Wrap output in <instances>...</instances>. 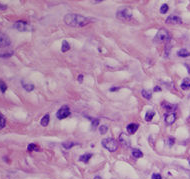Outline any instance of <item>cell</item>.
<instances>
[{"instance_id":"6da1fadb","label":"cell","mask_w":190,"mask_h":179,"mask_svg":"<svg viewBox=\"0 0 190 179\" xmlns=\"http://www.w3.org/2000/svg\"><path fill=\"white\" fill-rule=\"evenodd\" d=\"M64 22L69 26L72 27H83L90 22V20L86 17L79 15V14H74V13H69V14L65 15L64 17Z\"/></svg>"},{"instance_id":"7a4b0ae2","label":"cell","mask_w":190,"mask_h":179,"mask_svg":"<svg viewBox=\"0 0 190 179\" xmlns=\"http://www.w3.org/2000/svg\"><path fill=\"white\" fill-rule=\"evenodd\" d=\"M102 146L106 148L107 150L110 151V152H114V151L117 150V148H118V143H117V141L113 138H105L102 140Z\"/></svg>"},{"instance_id":"3957f363","label":"cell","mask_w":190,"mask_h":179,"mask_svg":"<svg viewBox=\"0 0 190 179\" xmlns=\"http://www.w3.org/2000/svg\"><path fill=\"white\" fill-rule=\"evenodd\" d=\"M116 16L119 20H122V21H128V20L131 19V17H132V12H131V10L129 8L123 7L117 11Z\"/></svg>"},{"instance_id":"277c9868","label":"cell","mask_w":190,"mask_h":179,"mask_svg":"<svg viewBox=\"0 0 190 179\" xmlns=\"http://www.w3.org/2000/svg\"><path fill=\"white\" fill-rule=\"evenodd\" d=\"M156 38L158 41H160V42H168V41H170V35H169V33L166 29H160L159 31L157 32Z\"/></svg>"},{"instance_id":"5b68a950","label":"cell","mask_w":190,"mask_h":179,"mask_svg":"<svg viewBox=\"0 0 190 179\" xmlns=\"http://www.w3.org/2000/svg\"><path fill=\"white\" fill-rule=\"evenodd\" d=\"M70 115V109L68 106H62V107L58 110L56 113V116L58 119H64Z\"/></svg>"},{"instance_id":"8992f818","label":"cell","mask_w":190,"mask_h":179,"mask_svg":"<svg viewBox=\"0 0 190 179\" xmlns=\"http://www.w3.org/2000/svg\"><path fill=\"white\" fill-rule=\"evenodd\" d=\"M14 28L17 29L18 31H26L28 29V23L26 21H22V20H19V21H16L14 25Z\"/></svg>"},{"instance_id":"52a82bcc","label":"cell","mask_w":190,"mask_h":179,"mask_svg":"<svg viewBox=\"0 0 190 179\" xmlns=\"http://www.w3.org/2000/svg\"><path fill=\"white\" fill-rule=\"evenodd\" d=\"M166 23L172 24V25H178V24L182 23V19L177 15H170L166 19Z\"/></svg>"},{"instance_id":"ba28073f","label":"cell","mask_w":190,"mask_h":179,"mask_svg":"<svg viewBox=\"0 0 190 179\" xmlns=\"http://www.w3.org/2000/svg\"><path fill=\"white\" fill-rule=\"evenodd\" d=\"M10 38L4 33H0V47H7L10 45Z\"/></svg>"},{"instance_id":"9c48e42d","label":"cell","mask_w":190,"mask_h":179,"mask_svg":"<svg viewBox=\"0 0 190 179\" xmlns=\"http://www.w3.org/2000/svg\"><path fill=\"white\" fill-rule=\"evenodd\" d=\"M139 125L136 124V123H130V124L127 125V132L129 134H134L138 129Z\"/></svg>"},{"instance_id":"30bf717a","label":"cell","mask_w":190,"mask_h":179,"mask_svg":"<svg viewBox=\"0 0 190 179\" xmlns=\"http://www.w3.org/2000/svg\"><path fill=\"white\" fill-rule=\"evenodd\" d=\"M175 120H176V115L174 114V113L167 114L166 116H165V122H166L168 125L173 124V123L175 122Z\"/></svg>"},{"instance_id":"8fae6325","label":"cell","mask_w":190,"mask_h":179,"mask_svg":"<svg viewBox=\"0 0 190 179\" xmlns=\"http://www.w3.org/2000/svg\"><path fill=\"white\" fill-rule=\"evenodd\" d=\"M119 140H120V142H122V144H124L125 146H130V139L127 137L126 134H124V133H121V135H120L119 137Z\"/></svg>"},{"instance_id":"7c38bea8","label":"cell","mask_w":190,"mask_h":179,"mask_svg":"<svg viewBox=\"0 0 190 179\" xmlns=\"http://www.w3.org/2000/svg\"><path fill=\"white\" fill-rule=\"evenodd\" d=\"M162 107H163L165 110H167V111H174V109L176 108L175 105H172V104H169L168 102L166 101H163L162 102Z\"/></svg>"},{"instance_id":"4fadbf2b","label":"cell","mask_w":190,"mask_h":179,"mask_svg":"<svg viewBox=\"0 0 190 179\" xmlns=\"http://www.w3.org/2000/svg\"><path fill=\"white\" fill-rule=\"evenodd\" d=\"M181 88L183 90H187L190 88V78H185L181 83Z\"/></svg>"},{"instance_id":"5bb4252c","label":"cell","mask_w":190,"mask_h":179,"mask_svg":"<svg viewBox=\"0 0 190 179\" xmlns=\"http://www.w3.org/2000/svg\"><path fill=\"white\" fill-rule=\"evenodd\" d=\"M49 120H50V116H49V114L44 115V116H43V118L41 119L40 124L42 125V126H44V127H46L48 124H49Z\"/></svg>"},{"instance_id":"9a60e30c","label":"cell","mask_w":190,"mask_h":179,"mask_svg":"<svg viewBox=\"0 0 190 179\" xmlns=\"http://www.w3.org/2000/svg\"><path fill=\"white\" fill-rule=\"evenodd\" d=\"M91 157H92V154L86 153V154H84V155H81L80 157H79V160L82 161V162H84V163H87Z\"/></svg>"},{"instance_id":"2e32d148","label":"cell","mask_w":190,"mask_h":179,"mask_svg":"<svg viewBox=\"0 0 190 179\" xmlns=\"http://www.w3.org/2000/svg\"><path fill=\"white\" fill-rule=\"evenodd\" d=\"M154 115H155V112L153 110H149V111H147L146 114H145V120H146V121H151Z\"/></svg>"},{"instance_id":"e0dca14e","label":"cell","mask_w":190,"mask_h":179,"mask_svg":"<svg viewBox=\"0 0 190 179\" xmlns=\"http://www.w3.org/2000/svg\"><path fill=\"white\" fill-rule=\"evenodd\" d=\"M177 55L179 57H188L190 55V52L186 49H180L177 52Z\"/></svg>"},{"instance_id":"ac0fdd59","label":"cell","mask_w":190,"mask_h":179,"mask_svg":"<svg viewBox=\"0 0 190 179\" xmlns=\"http://www.w3.org/2000/svg\"><path fill=\"white\" fill-rule=\"evenodd\" d=\"M132 156L134 158H141L143 157V153L139 149H133L132 150Z\"/></svg>"},{"instance_id":"d6986e66","label":"cell","mask_w":190,"mask_h":179,"mask_svg":"<svg viewBox=\"0 0 190 179\" xmlns=\"http://www.w3.org/2000/svg\"><path fill=\"white\" fill-rule=\"evenodd\" d=\"M142 96L145 98V99H147V100H149V99H151L152 97V92L151 91H148V90H142Z\"/></svg>"},{"instance_id":"ffe728a7","label":"cell","mask_w":190,"mask_h":179,"mask_svg":"<svg viewBox=\"0 0 190 179\" xmlns=\"http://www.w3.org/2000/svg\"><path fill=\"white\" fill-rule=\"evenodd\" d=\"M70 49V45H69V43L67 41H63V43H62V47H61V51L62 52H67V51Z\"/></svg>"},{"instance_id":"44dd1931","label":"cell","mask_w":190,"mask_h":179,"mask_svg":"<svg viewBox=\"0 0 190 179\" xmlns=\"http://www.w3.org/2000/svg\"><path fill=\"white\" fill-rule=\"evenodd\" d=\"M75 145L74 142H71V141H67V142H63L62 143V146H63L65 149H70L71 147H73Z\"/></svg>"},{"instance_id":"7402d4cb","label":"cell","mask_w":190,"mask_h":179,"mask_svg":"<svg viewBox=\"0 0 190 179\" xmlns=\"http://www.w3.org/2000/svg\"><path fill=\"white\" fill-rule=\"evenodd\" d=\"M5 125H6V119H5V117L0 113V129L4 128Z\"/></svg>"},{"instance_id":"603a6c76","label":"cell","mask_w":190,"mask_h":179,"mask_svg":"<svg viewBox=\"0 0 190 179\" xmlns=\"http://www.w3.org/2000/svg\"><path fill=\"white\" fill-rule=\"evenodd\" d=\"M23 88L25 89L26 91H32L33 89H34V85L33 84H26V83H23Z\"/></svg>"},{"instance_id":"cb8c5ba5","label":"cell","mask_w":190,"mask_h":179,"mask_svg":"<svg viewBox=\"0 0 190 179\" xmlns=\"http://www.w3.org/2000/svg\"><path fill=\"white\" fill-rule=\"evenodd\" d=\"M7 90V86L4 83L3 81L0 80V91L2 92V93H5V91Z\"/></svg>"},{"instance_id":"d4e9b609","label":"cell","mask_w":190,"mask_h":179,"mask_svg":"<svg viewBox=\"0 0 190 179\" xmlns=\"http://www.w3.org/2000/svg\"><path fill=\"white\" fill-rule=\"evenodd\" d=\"M27 150L28 151H33V150H38V146L36 145V144H34V143H31L29 144L28 146H27Z\"/></svg>"},{"instance_id":"484cf974","label":"cell","mask_w":190,"mask_h":179,"mask_svg":"<svg viewBox=\"0 0 190 179\" xmlns=\"http://www.w3.org/2000/svg\"><path fill=\"white\" fill-rule=\"evenodd\" d=\"M168 9H169L168 5H167V4H163V5H162L161 7H160V12H161V14H165V13H167Z\"/></svg>"},{"instance_id":"4316f807","label":"cell","mask_w":190,"mask_h":179,"mask_svg":"<svg viewBox=\"0 0 190 179\" xmlns=\"http://www.w3.org/2000/svg\"><path fill=\"white\" fill-rule=\"evenodd\" d=\"M107 130H108V127H107L106 125H102V126H100V128H99V131L101 134H105L107 132Z\"/></svg>"},{"instance_id":"83f0119b","label":"cell","mask_w":190,"mask_h":179,"mask_svg":"<svg viewBox=\"0 0 190 179\" xmlns=\"http://www.w3.org/2000/svg\"><path fill=\"white\" fill-rule=\"evenodd\" d=\"M99 124V119H92V128L96 129V127Z\"/></svg>"},{"instance_id":"f1b7e54d","label":"cell","mask_w":190,"mask_h":179,"mask_svg":"<svg viewBox=\"0 0 190 179\" xmlns=\"http://www.w3.org/2000/svg\"><path fill=\"white\" fill-rule=\"evenodd\" d=\"M151 178L152 179H162L161 174H159V173H153V174H152Z\"/></svg>"},{"instance_id":"f546056e","label":"cell","mask_w":190,"mask_h":179,"mask_svg":"<svg viewBox=\"0 0 190 179\" xmlns=\"http://www.w3.org/2000/svg\"><path fill=\"white\" fill-rule=\"evenodd\" d=\"M13 52H9V53H0V57H10L12 56Z\"/></svg>"},{"instance_id":"4dcf8cb0","label":"cell","mask_w":190,"mask_h":179,"mask_svg":"<svg viewBox=\"0 0 190 179\" xmlns=\"http://www.w3.org/2000/svg\"><path fill=\"white\" fill-rule=\"evenodd\" d=\"M174 138H172V137H170V138H168L167 139V144H168V145H173V144H174Z\"/></svg>"},{"instance_id":"1f68e13d","label":"cell","mask_w":190,"mask_h":179,"mask_svg":"<svg viewBox=\"0 0 190 179\" xmlns=\"http://www.w3.org/2000/svg\"><path fill=\"white\" fill-rule=\"evenodd\" d=\"M6 8H7V6H6V5L0 4V10H5Z\"/></svg>"},{"instance_id":"d6a6232c","label":"cell","mask_w":190,"mask_h":179,"mask_svg":"<svg viewBox=\"0 0 190 179\" xmlns=\"http://www.w3.org/2000/svg\"><path fill=\"white\" fill-rule=\"evenodd\" d=\"M117 90H119V87H112V88H110V91H111V92L117 91Z\"/></svg>"},{"instance_id":"836d02e7","label":"cell","mask_w":190,"mask_h":179,"mask_svg":"<svg viewBox=\"0 0 190 179\" xmlns=\"http://www.w3.org/2000/svg\"><path fill=\"white\" fill-rule=\"evenodd\" d=\"M78 81H79V82H82V81H83V75H79V76H78Z\"/></svg>"},{"instance_id":"e575fe53","label":"cell","mask_w":190,"mask_h":179,"mask_svg":"<svg viewBox=\"0 0 190 179\" xmlns=\"http://www.w3.org/2000/svg\"><path fill=\"white\" fill-rule=\"evenodd\" d=\"M153 91H161V87H159V86H156V87L153 89Z\"/></svg>"},{"instance_id":"d590c367","label":"cell","mask_w":190,"mask_h":179,"mask_svg":"<svg viewBox=\"0 0 190 179\" xmlns=\"http://www.w3.org/2000/svg\"><path fill=\"white\" fill-rule=\"evenodd\" d=\"M94 179H102V178L99 177V176H96V177H94Z\"/></svg>"},{"instance_id":"8d00e7d4","label":"cell","mask_w":190,"mask_h":179,"mask_svg":"<svg viewBox=\"0 0 190 179\" xmlns=\"http://www.w3.org/2000/svg\"><path fill=\"white\" fill-rule=\"evenodd\" d=\"M189 164H190V159H189Z\"/></svg>"}]
</instances>
